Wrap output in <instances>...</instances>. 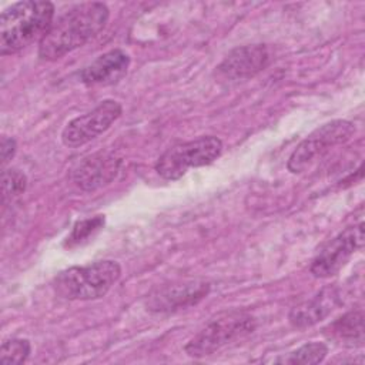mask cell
Listing matches in <instances>:
<instances>
[{
  "label": "cell",
  "instance_id": "cell-3",
  "mask_svg": "<svg viewBox=\"0 0 365 365\" xmlns=\"http://www.w3.org/2000/svg\"><path fill=\"white\" fill-rule=\"evenodd\" d=\"M120 277V264L103 259L58 272L53 279V288L58 297L68 301L98 299L111 289Z\"/></svg>",
  "mask_w": 365,
  "mask_h": 365
},
{
  "label": "cell",
  "instance_id": "cell-18",
  "mask_svg": "<svg viewBox=\"0 0 365 365\" xmlns=\"http://www.w3.org/2000/svg\"><path fill=\"white\" fill-rule=\"evenodd\" d=\"M31 352V345L29 339L11 338L1 344L0 348V362L1 364H23L27 361Z\"/></svg>",
  "mask_w": 365,
  "mask_h": 365
},
{
  "label": "cell",
  "instance_id": "cell-10",
  "mask_svg": "<svg viewBox=\"0 0 365 365\" xmlns=\"http://www.w3.org/2000/svg\"><path fill=\"white\" fill-rule=\"evenodd\" d=\"M210 292L205 281H185L158 288L147 298V308L153 312H174L198 304Z\"/></svg>",
  "mask_w": 365,
  "mask_h": 365
},
{
  "label": "cell",
  "instance_id": "cell-4",
  "mask_svg": "<svg viewBox=\"0 0 365 365\" xmlns=\"http://www.w3.org/2000/svg\"><path fill=\"white\" fill-rule=\"evenodd\" d=\"M255 329V318L244 311H230L211 319L184 346L187 355L202 358Z\"/></svg>",
  "mask_w": 365,
  "mask_h": 365
},
{
  "label": "cell",
  "instance_id": "cell-17",
  "mask_svg": "<svg viewBox=\"0 0 365 365\" xmlns=\"http://www.w3.org/2000/svg\"><path fill=\"white\" fill-rule=\"evenodd\" d=\"M104 225V215H96L93 218H86L73 227L70 235L67 237L66 245L67 247H76L87 241L90 237H93L96 232H98Z\"/></svg>",
  "mask_w": 365,
  "mask_h": 365
},
{
  "label": "cell",
  "instance_id": "cell-7",
  "mask_svg": "<svg viewBox=\"0 0 365 365\" xmlns=\"http://www.w3.org/2000/svg\"><path fill=\"white\" fill-rule=\"evenodd\" d=\"M123 107L115 100H104L91 111L78 115L67 123L61 131V141L66 147H81L97 138L120 118Z\"/></svg>",
  "mask_w": 365,
  "mask_h": 365
},
{
  "label": "cell",
  "instance_id": "cell-1",
  "mask_svg": "<svg viewBox=\"0 0 365 365\" xmlns=\"http://www.w3.org/2000/svg\"><path fill=\"white\" fill-rule=\"evenodd\" d=\"M108 16V7L98 1L71 7L53 20L38 43V57L46 61H54L81 47L104 29Z\"/></svg>",
  "mask_w": 365,
  "mask_h": 365
},
{
  "label": "cell",
  "instance_id": "cell-15",
  "mask_svg": "<svg viewBox=\"0 0 365 365\" xmlns=\"http://www.w3.org/2000/svg\"><path fill=\"white\" fill-rule=\"evenodd\" d=\"M328 354V346L324 342H308L302 346L297 348L295 351L289 352L287 356L277 359L275 362L282 364H301V365H311L319 364L325 359Z\"/></svg>",
  "mask_w": 365,
  "mask_h": 365
},
{
  "label": "cell",
  "instance_id": "cell-11",
  "mask_svg": "<svg viewBox=\"0 0 365 365\" xmlns=\"http://www.w3.org/2000/svg\"><path fill=\"white\" fill-rule=\"evenodd\" d=\"M269 51L264 44H248L231 50L217 67V76L222 80H245L267 67Z\"/></svg>",
  "mask_w": 365,
  "mask_h": 365
},
{
  "label": "cell",
  "instance_id": "cell-5",
  "mask_svg": "<svg viewBox=\"0 0 365 365\" xmlns=\"http://www.w3.org/2000/svg\"><path fill=\"white\" fill-rule=\"evenodd\" d=\"M222 153V141L205 135L192 141L175 144L164 151L155 163V171L164 180H178L190 168L214 163Z\"/></svg>",
  "mask_w": 365,
  "mask_h": 365
},
{
  "label": "cell",
  "instance_id": "cell-19",
  "mask_svg": "<svg viewBox=\"0 0 365 365\" xmlns=\"http://www.w3.org/2000/svg\"><path fill=\"white\" fill-rule=\"evenodd\" d=\"M16 150H17V145H16L14 138L3 135L1 137V143H0V154H1V164H3V167L14 157Z\"/></svg>",
  "mask_w": 365,
  "mask_h": 365
},
{
  "label": "cell",
  "instance_id": "cell-2",
  "mask_svg": "<svg viewBox=\"0 0 365 365\" xmlns=\"http://www.w3.org/2000/svg\"><path fill=\"white\" fill-rule=\"evenodd\" d=\"M54 17V4L50 1L24 0L13 3L1 11L0 53L14 54L44 37Z\"/></svg>",
  "mask_w": 365,
  "mask_h": 365
},
{
  "label": "cell",
  "instance_id": "cell-14",
  "mask_svg": "<svg viewBox=\"0 0 365 365\" xmlns=\"http://www.w3.org/2000/svg\"><path fill=\"white\" fill-rule=\"evenodd\" d=\"M325 335L342 344H362L364 342V312L362 309L349 311L331 322L325 329Z\"/></svg>",
  "mask_w": 365,
  "mask_h": 365
},
{
  "label": "cell",
  "instance_id": "cell-16",
  "mask_svg": "<svg viewBox=\"0 0 365 365\" xmlns=\"http://www.w3.org/2000/svg\"><path fill=\"white\" fill-rule=\"evenodd\" d=\"M27 188V177L17 168L4 170L1 174V201L7 202L19 198Z\"/></svg>",
  "mask_w": 365,
  "mask_h": 365
},
{
  "label": "cell",
  "instance_id": "cell-6",
  "mask_svg": "<svg viewBox=\"0 0 365 365\" xmlns=\"http://www.w3.org/2000/svg\"><path fill=\"white\" fill-rule=\"evenodd\" d=\"M355 134V125L346 120H332L322 124L304 138L288 158V170L294 174L305 171L332 147L346 143Z\"/></svg>",
  "mask_w": 365,
  "mask_h": 365
},
{
  "label": "cell",
  "instance_id": "cell-12",
  "mask_svg": "<svg viewBox=\"0 0 365 365\" xmlns=\"http://www.w3.org/2000/svg\"><path fill=\"white\" fill-rule=\"evenodd\" d=\"M130 67V56L121 50H110L84 67L80 78L86 86H108L121 80Z\"/></svg>",
  "mask_w": 365,
  "mask_h": 365
},
{
  "label": "cell",
  "instance_id": "cell-13",
  "mask_svg": "<svg viewBox=\"0 0 365 365\" xmlns=\"http://www.w3.org/2000/svg\"><path fill=\"white\" fill-rule=\"evenodd\" d=\"M341 302L339 292L335 287H327L315 294L311 299H307L295 305L288 318L292 327L304 329L312 327L327 318Z\"/></svg>",
  "mask_w": 365,
  "mask_h": 365
},
{
  "label": "cell",
  "instance_id": "cell-8",
  "mask_svg": "<svg viewBox=\"0 0 365 365\" xmlns=\"http://www.w3.org/2000/svg\"><path fill=\"white\" fill-rule=\"evenodd\" d=\"M364 245V222L345 228L332 238L312 259L311 274L315 278H329L338 274L356 250Z\"/></svg>",
  "mask_w": 365,
  "mask_h": 365
},
{
  "label": "cell",
  "instance_id": "cell-9",
  "mask_svg": "<svg viewBox=\"0 0 365 365\" xmlns=\"http://www.w3.org/2000/svg\"><path fill=\"white\" fill-rule=\"evenodd\" d=\"M120 165L121 160L113 153H94L74 165L71 180L83 191H96L108 185L117 177Z\"/></svg>",
  "mask_w": 365,
  "mask_h": 365
}]
</instances>
